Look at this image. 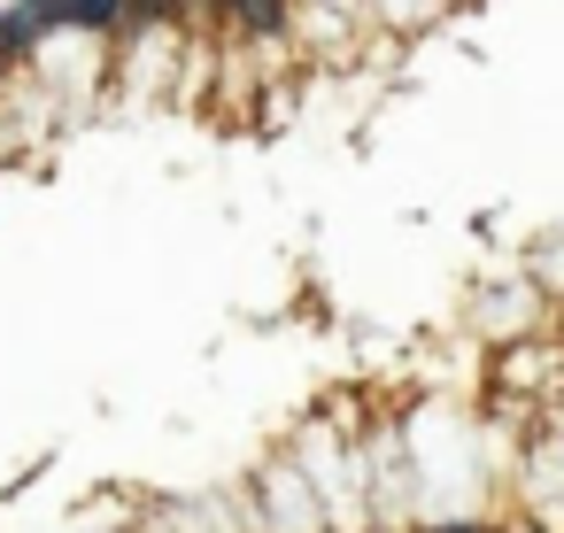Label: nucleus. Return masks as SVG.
Wrapping results in <instances>:
<instances>
[{
    "label": "nucleus",
    "mask_w": 564,
    "mask_h": 533,
    "mask_svg": "<svg viewBox=\"0 0 564 533\" xmlns=\"http://www.w3.org/2000/svg\"><path fill=\"white\" fill-rule=\"evenodd\" d=\"M186 0H124V32H148V24H171Z\"/></svg>",
    "instance_id": "7ed1b4c3"
},
{
    "label": "nucleus",
    "mask_w": 564,
    "mask_h": 533,
    "mask_svg": "<svg viewBox=\"0 0 564 533\" xmlns=\"http://www.w3.org/2000/svg\"><path fill=\"white\" fill-rule=\"evenodd\" d=\"M194 9H209V17H232V0H194Z\"/></svg>",
    "instance_id": "20e7f679"
},
{
    "label": "nucleus",
    "mask_w": 564,
    "mask_h": 533,
    "mask_svg": "<svg viewBox=\"0 0 564 533\" xmlns=\"http://www.w3.org/2000/svg\"><path fill=\"white\" fill-rule=\"evenodd\" d=\"M63 24H86V32H124V0H55Z\"/></svg>",
    "instance_id": "f257e3e1"
},
{
    "label": "nucleus",
    "mask_w": 564,
    "mask_h": 533,
    "mask_svg": "<svg viewBox=\"0 0 564 533\" xmlns=\"http://www.w3.org/2000/svg\"><path fill=\"white\" fill-rule=\"evenodd\" d=\"M441 533H487V525H441Z\"/></svg>",
    "instance_id": "39448f33"
},
{
    "label": "nucleus",
    "mask_w": 564,
    "mask_h": 533,
    "mask_svg": "<svg viewBox=\"0 0 564 533\" xmlns=\"http://www.w3.org/2000/svg\"><path fill=\"white\" fill-rule=\"evenodd\" d=\"M232 32H279L286 24V0H232Z\"/></svg>",
    "instance_id": "f03ea898"
}]
</instances>
